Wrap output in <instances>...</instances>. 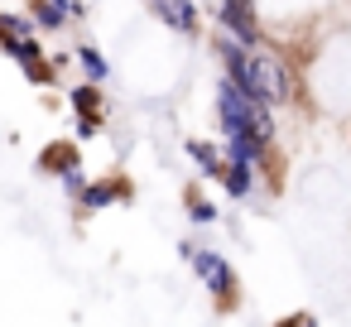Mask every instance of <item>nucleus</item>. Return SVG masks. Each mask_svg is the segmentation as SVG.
Returning <instances> with one entry per match:
<instances>
[{"label": "nucleus", "instance_id": "obj_12", "mask_svg": "<svg viewBox=\"0 0 351 327\" xmlns=\"http://www.w3.org/2000/svg\"><path fill=\"white\" fill-rule=\"evenodd\" d=\"M63 188H68V193H87V183H82L77 169H63Z\"/></svg>", "mask_w": 351, "mask_h": 327}, {"label": "nucleus", "instance_id": "obj_1", "mask_svg": "<svg viewBox=\"0 0 351 327\" xmlns=\"http://www.w3.org/2000/svg\"><path fill=\"white\" fill-rule=\"evenodd\" d=\"M241 87L255 97V101H265V106H279V101H289L293 97V82H289V68L269 53V49H250L245 53V73H241Z\"/></svg>", "mask_w": 351, "mask_h": 327}, {"label": "nucleus", "instance_id": "obj_3", "mask_svg": "<svg viewBox=\"0 0 351 327\" xmlns=\"http://www.w3.org/2000/svg\"><path fill=\"white\" fill-rule=\"evenodd\" d=\"M265 154V140L255 130H231L226 135V164H241V169H255Z\"/></svg>", "mask_w": 351, "mask_h": 327}, {"label": "nucleus", "instance_id": "obj_2", "mask_svg": "<svg viewBox=\"0 0 351 327\" xmlns=\"http://www.w3.org/2000/svg\"><path fill=\"white\" fill-rule=\"evenodd\" d=\"M265 101H255L241 82H221L217 87V111H221V130H255V116H260Z\"/></svg>", "mask_w": 351, "mask_h": 327}, {"label": "nucleus", "instance_id": "obj_8", "mask_svg": "<svg viewBox=\"0 0 351 327\" xmlns=\"http://www.w3.org/2000/svg\"><path fill=\"white\" fill-rule=\"evenodd\" d=\"M0 34H5V44H15V39H29L34 25L29 20H15V15H0Z\"/></svg>", "mask_w": 351, "mask_h": 327}, {"label": "nucleus", "instance_id": "obj_7", "mask_svg": "<svg viewBox=\"0 0 351 327\" xmlns=\"http://www.w3.org/2000/svg\"><path fill=\"white\" fill-rule=\"evenodd\" d=\"M68 15H77L73 0H49V5H39V25H44V29H58Z\"/></svg>", "mask_w": 351, "mask_h": 327}, {"label": "nucleus", "instance_id": "obj_13", "mask_svg": "<svg viewBox=\"0 0 351 327\" xmlns=\"http://www.w3.org/2000/svg\"><path fill=\"white\" fill-rule=\"evenodd\" d=\"M289 327H317V322H313V317H298V322H289Z\"/></svg>", "mask_w": 351, "mask_h": 327}, {"label": "nucleus", "instance_id": "obj_5", "mask_svg": "<svg viewBox=\"0 0 351 327\" xmlns=\"http://www.w3.org/2000/svg\"><path fill=\"white\" fill-rule=\"evenodd\" d=\"M193 260H197V274L207 279L212 293H226V289H231V265H226L221 255H212V250H193Z\"/></svg>", "mask_w": 351, "mask_h": 327}, {"label": "nucleus", "instance_id": "obj_4", "mask_svg": "<svg viewBox=\"0 0 351 327\" xmlns=\"http://www.w3.org/2000/svg\"><path fill=\"white\" fill-rule=\"evenodd\" d=\"M154 5V15L169 25V29H178V34H188L193 25H197V10H193V0H149Z\"/></svg>", "mask_w": 351, "mask_h": 327}, {"label": "nucleus", "instance_id": "obj_9", "mask_svg": "<svg viewBox=\"0 0 351 327\" xmlns=\"http://www.w3.org/2000/svg\"><path fill=\"white\" fill-rule=\"evenodd\" d=\"M226 188H231V197H245V193H250V169L231 164V169H226Z\"/></svg>", "mask_w": 351, "mask_h": 327}, {"label": "nucleus", "instance_id": "obj_10", "mask_svg": "<svg viewBox=\"0 0 351 327\" xmlns=\"http://www.w3.org/2000/svg\"><path fill=\"white\" fill-rule=\"evenodd\" d=\"M77 58H82V68L92 73V82H101V77H106V63H101V53H92V49H77Z\"/></svg>", "mask_w": 351, "mask_h": 327}, {"label": "nucleus", "instance_id": "obj_6", "mask_svg": "<svg viewBox=\"0 0 351 327\" xmlns=\"http://www.w3.org/2000/svg\"><path fill=\"white\" fill-rule=\"evenodd\" d=\"M188 154L202 164V173H212V178H226V164L217 159V149H212V145H202V140H188Z\"/></svg>", "mask_w": 351, "mask_h": 327}, {"label": "nucleus", "instance_id": "obj_11", "mask_svg": "<svg viewBox=\"0 0 351 327\" xmlns=\"http://www.w3.org/2000/svg\"><path fill=\"white\" fill-rule=\"evenodd\" d=\"M111 197H116V193H111V188H101V183H97V188H87V193H82V202H87V207H106V202H111Z\"/></svg>", "mask_w": 351, "mask_h": 327}]
</instances>
